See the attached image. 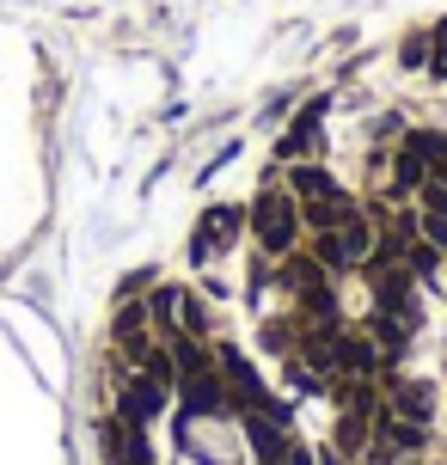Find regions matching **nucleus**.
<instances>
[{
    "label": "nucleus",
    "mask_w": 447,
    "mask_h": 465,
    "mask_svg": "<svg viewBox=\"0 0 447 465\" xmlns=\"http://www.w3.org/2000/svg\"><path fill=\"white\" fill-rule=\"evenodd\" d=\"M417 232L447 252V184L442 178H423V190H417Z\"/></svg>",
    "instance_id": "nucleus-4"
},
{
    "label": "nucleus",
    "mask_w": 447,
    "mask_h": 465,
    "mask_svg": "<svg viewBox=\"0 0 447 465\" xmlns=\"http://www.w3.org/2000/svg\"><path fill=\"white\" fill-rule=\"evenodd\" d=\"M429 74H435V80H447V37H435V55H429Z\"/></svg>",
    "instance_id": "nucleus-8"
},
{
    "label": "nucleus",
    "mask_w": 447,
    "mask_h": 465,
    "mask_svg": "<svg viewBox=\"0 0 447 465\" xmlns=\"http://www.w3.org/2000/svg\"><path fill=\"white\" fill-rule=\"evenodd\" d=\"M245 221H252L258 245H263L270 257H276V252H288V245H294V232L306 227V221H301V203H294L288 190H276V184H270V190L258 196V203H252V214H245Z\"/></svg>",
    "instance_id": "nucleus-2"
},
{
    "label": "nucleus",
    "mask_w": 447,
    "mask_h": 465,
    "mask_svg": "<svg viewBox=\"0 0 447 465\" xmlns=\"http://www.w3.org/2000/svg\"><path fill=\"white\" fill-rule=\"evenodd\" d=\"M404 62H411V68H423L429 62V37H404V49H399Z\"/></svg>",
    "instance_id": "nucleus-7"
},
{
    "label": "nucleus",
    "mask_w": 447,
    "mask_h": 465,
    "mask_svg": "<svg viewBox=\"0 0 447 465\" xmlns=\"http://www.w3.org/2000/svg\"><path fill=\"white\" fill-rule=\"evenodd\" d=\"M386 392H392V417L404 422H429V411H435V386H423V380H392Z\"/></svg>",
    "instance_id": "nucleus-6"
},
{
    "label": "nucleus",
    "mask_w": 447,
    "mask_h": 465,
    "mask_svg": "<svg viewBox=\"0 0 447 465\" xmlns=\"http://www.w3.org/2000/svg\"><path fill=\"white\" fill-rule=\"evenodd\" d=\"M160 312L172 319V331H178V337H190V343L209 331V312H203V301H190V288H165V294H160Z\"/></svg>",
    "instance_id": "nucleus-5"
},
{
    "label": "nucleus",
    "mask_w": 447,
    "mask_h": 465,
    "mask_svg": "<svg viewBox=\"0 0 447 465\" xmlns=\"http://www.w3.org/2000/svg\"><path fill=\"white\" fill-rule=\"evenodd\" d=\"M368 257H374V221L343 203L337 221L319 232V263H325V270H355V263H368Z\"/></svg>",
    "instance_id": "nucleus-1"
},
{
    "label": "nucleus",
    "mask_w": 447,
    "mask_h": 465,
    "mask_svg": "<svg viewBox=\"0 0 447 465\" xmlns=\"http://www.w3.org/2000/svg\"><path fill=\"white\" fill-rule=\"evenodd\" d=\"M239 227H245V214H239V209H209V214H203V227H196V239H190V257L203 263V257L227 252V245L239 239Z\"/></svg>",
    "instance_id": "nucleus-3"
}]
</instances>
